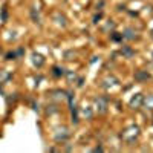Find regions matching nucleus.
<instances>
[{
    "label": "nucleus",
    "instance_id": "6",
    "mask_svg": "<svg viewBox=\"0 0 153 153\" xmlns=\"http://www.w3.org/2000/svg\"><path fill=\"white\" fill-rule=\"evenodd\" d=\"M61 133H57V136H55V139L57 141H60V139H66L68 136H69V133H68V129H65V127H63V129L60 130Z\"/></svg>",
    "mask_w": 153,
    "mask_h": 153
},
{
    "label": "nucleus",
    "instance_id": "13",
    "mask_svg": "<svg viewBox=\"0 0 153 153\" xmlns=\"http://www.w3.org/2000/svg\"><path fill=\"white\" fill-rule=\"evenodd\" d=\"M121 37H123V35H113V40L118 42V40H121Z\"/></svg>",
    "mask_w": 153,
    "mask_h": 153
},
{
    "label": "nucleus",
    "instance_id": "3",
    "mask_svg": "<svg viewBox=\"0 0 153 153\" xmlns=\"http://www.w3.org/2000/svg\"><path fill=\"white\" fill-rule=\"evenodd\" d=\"M143 100H144V97H143L141 94L135 95V97L130 100V107H132V109H138V107H141V104H143Z\"/></svg>",
    "mask_w": 153,
    "mask_h": 153
},
{
    "label": "nucleus",
    "instance_id": "9",
    "mask_svg": "<svg viewBox=\"0 0 153 153\" xmlns=\"http://www.w3.org/2000/svg\"><path fill=\"white\" fill-rule=\"evenodd\" d=\"M83 115H84V117H86L87 120H91V118L94 117L92 109H91V107H84V109H83Z\"/></svg>",
    "mask_w": 153,
    "mask_h": 153
},
{
    "label": "nucleus",
    "instance_id": "4",
    "mask_svg": "<svg viewBox=\"0 0 153 153\" xmlns=\"http://www.w3.org/2000/svg\"><path fill=\"white\" fill-rule=\"evenodd\" d=\"M149 78H150V75H149L147 71H138V72L135 74V80L139 81V83H144V81H147Z\"/></svg>",
    "mask_w": 153,
    "mask_h": 153
},
{
    "label": "nucleus",
    "instance_id": "1",
    "mask_svg": "<svg viewBox=\"0 0 153 153\" xmlns=\"http://www.w3.org/2000/svg\"><path fill=\"white\" fill-rule=\"evenodd\" d=\"M123 139L124 141H127V143H133L135 139L139 136V129L136 126H132V127H129V129H126L124 132H123Z\"/></svg>",
    "mask_w": 153,
    "mask_h": 153
},
{
    "label": "nucleus",
    "instance_id": "5",
    "mask_svg": "<svg viewBox=\"0 0 153 153\" xmlns=\"http://www.w3.org/2000/svg\"><path fill=\"white\" fill-rule=\"evenodd\" d=\"M143 103H144L146 109L153 110V95H147V98H144V100H143Z\"/></svg>",
    "mask_w": 153,
    "mask_h": 153
},
{
    "label": "nucleus",
    "instance_id": "7",
    "mask_svg": "<svg viewBox=\"0 0 153 153\" xmlns=\"http://www.w3.org/2000/svg\"><path fill=\"white\" fill-rule=\"evenodd\" d=\"M123 37L129 38V40H135V38H136V32H135L133 29H127V31H126V34H124Z\"/></svg>",
    "mask_w": 153,
    "mask_h": 153
},
{
    "label": "nucleus",
    "instance_id": "12",
    "mask_svg": "<svg viewBox=\"0 0 153 153\" xmlns=\"http://www.w3.org/2000/svg\"><path fill=\"white\" fill-rule=\"evenodd\" d=\"M68 78H69V81L75 80V74H72V72H68Z\"/></svg>",
    "mask_w": 153,
    "mask_h": 153
},
{
    "label": "nucleus",
    "instance_id": "8",
    "mask_svg": "<svg viewBox=\"0 0 153 153\" xmlns=\"http://www.w3.org/2000/svg\"><path fill=\"white\" fill-rule=\"evenodd\" d=\"M123 54H124L127 58H130V57H133V55H135L133 51H132L130 48H127V46H126V48H123Z\"/></svg>",
    "mask_w": 153,
    "mask_h": 153
},
{
    "label": "nucleus",
    "instance_id": "2",
    "mask_svg": "<svg viewBox=\"0 0 153 153\" xmlns=\"http://www.w3.org/2000/svg\"><path fill=\"white\" fill-rule=\"evenodd\" d=\"M107 100L106 98H103V97H98V98H95V107H97V110H98V113H106L107 112Z\"/></svg>",
    "mask_w": 153,
    "mask_h": 153
},
{
    "label": "nucleus",
    "instance_id": "10",
    "mask_svg": "<svg viewBox=\"0 0 153 153\" xmlns=\"http://www.w3.org/2000/svg\"><path fill=\"white\" fill-rule=\"evenodd\" d=\"M34 63H35V65H38V66H42L43 63H45V60H43L42 55H34Z\"/></svg>",
    "mask_w": 153,
    "mask_h": 153
},
{
    "label": "nucleus",
    "instance_id": "11",
    "mask_svg": "<svg viewBox=\"0 0 153 153\" xmlns=\"http://www.w3.org/2000/svg\"><path fill=\"white\" fill-rule=\"evenodd\" d=\"M54 75H55V76L63 75V69H60V68H54Z\"/></svg>",
    "mask_w": 153,
    "mask_h": 153
}]
</instances>
